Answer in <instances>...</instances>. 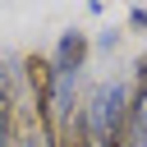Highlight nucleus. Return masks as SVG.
<instances>
[{
	"mask_svg": "<svg viewBox=\"0 0 147 147\" xmlns=\"http://www.w3.org/2000/svg\"><path fill=\"white\" fill-rule=\"evenodd\" d=\"M129 23H133V28H147V9L133 5V9H129Z\"/></svg>",
	"mask_w": 147,
	"mask_h": 147,
	"instance_id": "nucleus-4",
	"label": "nucleus"
},
{
	"mask_svg": "<svg viewBox=\"0 0 147 147\" xmlns=\"http://www.w3.org/2000/svg\"><path fill=\"white\" fill-rule=\"evenodd\" d=\"M87 51H92L87 32H78V28L60 32V46H55V55H51L55 78H78V74H83V64H87Z\"/></svg>",
	"mask_w": 147,
	"mask_h": 147,
	"instance_id": "nucleus-1",
	"label": "nucleus"
},
{
	"mask_svg": "<svg viewBox=\"0 0 147 147\" xmlns=\"http://www.w3.org/2000/svg\"><path fill=\"white\" fill-rule=\"evenodd\" d=\"M51 147H96L92 124H87V115H83V101L55 119V138H51Z\"/></svg>",
	"mask_w": 147,
	"mask_h": 147,
	"instance_id": "nucleus-2",
	"label": "nucleus"
},
{
	"mask_svg": "<svg viewBox=\"0 0 147 147\" xmlns=\"http://www.w3.org/2000/svg\"><path fill=\"white\" fill-rule=\"evenodd\" d=\"M129 96H133V101H147V51L133 60V74H129Z\"/></svg>",
	"mask_w": 147,
	"mask_h": 147,
	"instance_id": "nucleus-3",
	"label": "nucleus"
}]
</instances>
